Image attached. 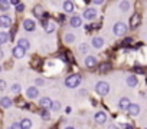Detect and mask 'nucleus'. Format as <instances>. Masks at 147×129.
<instances>
[{
  "instance_id": "obj_1",
  "label": "nucleus",
  "mask_w": 147,
  "mask_h": 129,
  "mask_svg": "<svg viewBox=\"0 0 147 129\" xmlns=\"http://www.w3.org/2000/svg\"><path fill=\"white\" fill-rule=\"evenodd\" d=\"M80 83H81V76H80V75H69V76L65 79V86H66V88H71V89L77 88Z\"/></svg>"
},
{
  "instance_id": "obj_2",
  "label": "nucleus",
  "mask_w": 147,
  "mask_h": 129,
  "mask_svg": "<svg viewBox=\"0 0 147 129\" xmlns=\"http://www.w3.org/2000/svg\"><path fill=\"white\" fill-rule=\"evenodd\" d=\"M113 32H114V35H117V36H123V35H125V32H127V25L123 23V22H118V23L114 25Z\"/></svg>"
},
{
  "instance_id": "obj_3",
  "label": "nucleus",
  "mask_w": 147,
  "mask_h": 129,
  "mask_svg": "<svg viewBox=\"0 0 147 129\" xmlns=\"http://www.w3.org/2000/svg\"><path fill=\"white\" fill-rule=\"evenodd\" d=\"M95 90H97L98 95L104 96V95H107V93L110 92V86H108L107 82H98V83L95 85Z\"/></svg>"
},
{
  "instance_id": "obj_4",
  "label": "nucleus",
  "mask_w": 147,
  "mask_h": 129,
  "mask_svg": "<svg viewBox=\"0 0 147 129\" xmlns=\"http://www.w3.org/2000/svg\"><path fill=\"white\" fill-rule=\"evenodd\" d=\"M0 26L5 27V29L10 27L12 26V19L7 15H2V16H0Z\"/></svg>"
},
{
  "instance_id": "obj_5",
  "label": "nucleus",
  "mask_w": 147,
  "mask_h": 129,
  "mask_svg": "<svg viewBox=\"0 0 147 129\" xmlns=\"http://www.w3.org/2000/svg\"><path fill=\"white\" fill-rule=\"evenodd\" d=\"M23 29L28 32H33L36 29V25L32 19H26V20H23Z\"/></svg>"
},
{
  "instance_id": "obj_6",
  "label": "nucleus",
  "mask_w": 147,
  "mask_h": 129,
  "mask_svg": "<svg viewBox=\"0 0 147 129\" xmlns=\"http://www.w3.org/2000/svg\"><path fill=\"white\" fill-rule=\"evenodd\" d=\"M52 100H51V98H48V96H45V98H42L40 99V102H39V106L42 108V109H51L52 108Z\"/></svg>"
},
{
  "instance_id": "obj_7",
  "label": "nucleus",
  "mask_w": 147,
  "mask_h": 129,
  "mask_svg": "<svg viewBox=\"0 0 147 129\" xmlns=\"http://www.w3.org/2000/svg\"><path fill=\"white\" fill-rule=\"evenodd\" d=\"M42 25H43L46 33H52V32L55 30V23H53V22H48V19H46V20L42 19Z\"/></svg>"
},
{
  "instance_id": "obj_8",
  "label": "nucleus",
  "mask_w": 147,
  "mask_h": 129,
  "mask_svg": "<svg viewBox=\"0 0 147 129\" xmlns=\"http://www.w3.org/2000/svg\"><path fill=\"white\" fill-rule=\"evenodd\" d=\"M13 56L16 57V59H20V57H23L25 55H26V50L23 49V47H20V46H16V47H13Z\"/></svg>"
},
{
  "instance_id": "obj_9",
  "label": "nucleus",
  "mask_w": 147,
  "mask_h": 129,
  "mask_svg": "<svg viewBox=\"0 0 147 129\" xmlns=\"http://www.w3.org/2000/svg\"><path fill=\"white\" fill-rule=\"evenodd\" d=\"M95 16H97V10L95 9H87L85 12H84V19H87V20H92V19H95Z\"/></svg>"
},
{
  "instance_id": "obj_10",
  "label": "nucleus",
  "mask_w": 147,
  "mask_h": 129,
  "mask_svg": "<svg viewBox=\"0 0 147 129\" xmlns=\"http://www.w3.org/2000/svg\"><path fill=\"white\" fill-rule=\"evenodd\" d=\"M130 105H131V102H130L128 98H121L120 102H118V106H120L121 110H127V109L130 108Z\"/></svg>"
},
{
  "instance_id": "obj_11",
  "label": "nucleus",
  "mask_w": 147,
  "mask_h": 129,
  "mask_svg": "<svg viewBox=\"0 0 147 129\" xmlns=\"http://www.w3.org/2000/svg\"><path fill=\"white\" fill-rule=\"evenodd\" d=\"M127 112H128V115H130V116H137V115L140 113V106H138V105H136V103H131V105H130V108L127 109Z\"/></svg>"
},
{
  "instance_id": "obj_12",
  "label": "nucleus",
  "mask_w": 147,
  "mask_h": 129,
  "mask_svg": "<svg viewBox=\"0 0 147 129\" xmlns=\"http://www.w3.org/2000/svg\"><path fill=\"white\" fill-rule=\"evenodd\" d=\"M95 122L100 123V125H104L107 122V115L104 112H97L95 113Z\"/></svg>"
},
{
  "instance_id": "obj_13",
  "label": "nucleus",
  "mask_w": 147,
  "mask_h": 129,
  "mask_svg": "<svg viewBox=\"0 0 147 129\" xmlns=\"http://www.w3.org/2000/svg\"><path fill=\"white\" fill-rule=\"evenodd\" d=\"M69 23H71L72 27H80V26L82 25V20H81L80 16H72V17L69 19Z\"/></svg>"
},
{
  "instance_id": "obj_14",
  "label": "nucleus",
  "mask_w": 147,
  "mask_h": 129,
  "mask_svg": "<svg viewBox=\"0 0 147 129\" xmlns=\"http://www.w3.org/2000/svg\"><path fill=\"white\" fill-rule=\"evenodd\" d=\"M63 10L66 13H72L74 12V2L72 0H65L63 2Z\"/></svg>"
},
{
  "instance_id": "obj_15",
  "label": "nucleus",
  "mask_w": 147,
  "mask_h": 129,
  "mask_svg": "<svg viewBox=\"0 0 147 129\" xmlns=\"http://www.w3.org/2000/svg\"><path fill=\"white\" fill-rule=\"evenodd\" d=\"M92 46H94L95 49L102 47V46H104V39H102V37H100V36L94 37V39H92Z\"/></svg>"
},
{
  "instance_id": "obj_16",
  "label": "nucleus",
  "mask_w": 147,
  "mask_h": 129,
  "mask_svg": "<svg viewBox=\"0 0 147 129\" xmlns=\"http://www.w3.org/2000/svg\"><path fill=\"white\" fill-rule=\"evenodd\" d=\"M85 66H87V68H94V66H97V59H95L94 56H88V57L85 59Z\"/></svg>"
},
{
  "instance_id": "obj_17",
  "label": "nucleus",
  "mask_w": 147,
  "mask_h": 129,
  "mask_svg": "<svg viewBox=\"0 0 147 129\" xmlns=\"http://www.w3.org/2000/svg\"><path fill=\"white\" fill-rule=\"evenodd\" d=\"M26 96H28L29 99H35V98L38 96V89H36L35 86H32V88H29V89L26 90Z\"/></svg>"
},
{
  "instance_id": "obj_18",
  "label": "nucleus",
  "mask_w": 147,
  "mask_h": 129,
  "mask_svg": "<svg viewBox=\"0 0 147 129\" xmlns=\"http://www.w3.org/2000/svg\"><path fill=\"white\" fill-rule=\"evenodd\" d=\"M0 105H2L5 109H7V108H10V106H12V99H10V98H7V96H3L2 99H0Z\"/></svg>"
},
{
  "instance_id": "obj_19",
  "label": "nucleus",
  "mask_w": 147,
  "mask_h": 129,
  "mask_svg": "<svg viewBox=\"0 0 147 129\" xmlns=\"http://www.w3.org/2000/svg\"><path fill=\"white\" fill-rule=\"evenodd\" d=\"M140 20H141V19H140V16H138V15H133V16H131V19H130V26H131L133 29H134V27H137V26H138V23H140Z\"/></svg>"
},
{
  "instance_id": "obj_20",
  "label": "nucleus",
  "mask_w": 147,
  "mask_h": 129,
  "mask_svg": "<svg viewBox=\"0 0 147 129\" xmlns=\"http://www.w3.org/2000/svg\"><path fill=\"white\" fill-rule=\"evenodd\" d=\"M98 70H100V73H107V72H110V70H111V64L105 62V63L100 64V69H98Z\"/></svg>"
},
{
  "instance_id": "obj_21",
  "label": "nucleus",
  "mask_w": 147,
  "mask_h": 129,
  "mask_svg": "<svg viewBox=\"0 0 147 129\" xmlns=\"http://www.w3.org/2000/svg\"><path fill=\"white\" fill-rule=\"evenodd\" d=\"M18 46H20V47H23L25 50H28V49L30 47V43H29V40H28V39L22 37V39H19V45H18Z\"/></svg>"
},
{
  "instance_id": "obj_22",
  "label": "nucleus",
  "mask_w": 147,
  "mask_h": 129,
  "mask_svg": "<svg viewBox=\"0 0 147 129\" xmlns=\"http://www.w3.org/2000/svg\"><path fill=\"white\" fill-rule=\"evenodd\" d=\"M20 125H22L23 129H30V128H32V120L28 119V118H25V119L20 120Z\"/></svg>"
},
{
  "instance_id": "obj_23",
  "label": "nucleus",
  "mask_w": 147,
  "mask_h": 129,
  "mask_svg": "<svg viewBox=\"0 0 147 129\" xmlns=\"http://www.w3.org/2000/svg\"><path fill=\"white\" fill-rule=\"evenodd\" d=\"M33 13L36 15V17H40V19H43V16H45V13H43V10H42V6H35Z\"/></svg>"
},
{
  "instance_id": "obj_24",
  "label": "nucleus",
  "mask_w": 147,
  "mask_h": 129,
  "mask_svg": "<svg viewBox=\"0 0 147 129\" xmlns=\"http://www.w3.org/2000/svg\"><path fill=\"white\" fill-rule=\"evenodd\" d=\"M127 85L130 86V88H134L136 85H137V78L136 76H127Z\"/></svg>"
},
{
  "instance_id": "obj_25",
  "label": "nucleus",
  "mask_w": 147,
  "mask_h": 129,
  "mask_svg": "<svg viewBox=\"0 0 147 129\" xmlns=\"http://www.w3.org/2000/svg\"><path fill=\"white\" fill-rule=\"evenodd\" d=\"M120 9H121L123 12H127V10L130 9V3L127 2V0H123V2L120 3Z\"/></svg>"
},
{
  "instance_id": "obj_26",
  "label": "nucleus",
  "mask_w": 147,
  "mask_h": 129,
  "mask_svg": "<svg viewBox=\"0 0 147 129\" xmlns=\"http://www.w3.org/2000/svg\"><path fill=\"white\" fill-rule=\"evenodd\" d=\"M74 40H75V36H74L72 33H66L65 35V43H72Z\"/></svg>"
},
{
  "instance_id": "obj_27",
  "label": "nucleus",
  "mask_w": 147,
  "mask_h": 129,
  "mask_svg": "<svg viewBox=\"0 0 147 129\" xmlns=\"http://www.w3.org/2000/svg\"><path fill=\"white\" fill-rule=\"evenodd\" d=\"M9 35L6 33V32H2V33H0V42H2V43H6L7 40H9Z\"/></svg>"
},
{
  "instance_id": "obj_28",
  "label": "nucleus",
  "mask_w": 147,
  "mask_h": 129,
  "mask_svg": "<svg viewBox=\"0 0 147 129\" xmlns=\"http://www.w3.org/2000/svg\"><path fill=\"white\" fill-rule=\"evenodd\" d=\"M90 46L87 45V43H82V45H80V47H78V50H80V53H87L90 49H88Z\"/></svg>"
},
{
  "instance_id": "obj_29",
  "label": "nucleus",
  "mask_w": 147,
  "mask_h": 129,
  "mask_svg": "<svg viewBox=\"0 0 147 129\" xmlns=\"http://www.w3.org/2000/svg\"><path fill=\"white\" fill-rule=\"evenodd\" d=\"M40 116H42V119H45V120L51 119V115H49L48 109H42V112H40Z\"/></svg>"
},
{
  "instance_id": "obj_30",
  "label": "nucleus",
  "mask_w": 147,
  "mask_h": 129,
  "mask_svg": "<svg viewBox=\"0 0 147 129\" xmlns=\"http://www.w3.org/2000/svg\"><path fill=\"white\" fill-rule=\"evenodd\" d=\"M51 109H52L53 112H58V110L61 109V103H59L58 100H56V102H53V103H52V108H51Z\"/></svg>"
},
{
  "instance_id": "obj_31",
  "label": "nucleus",
  "mask_w": 147,
  "mask_h": 129,
  "mask_svg": "<svg viewBox=\"0 0 147 129\" xmlns=\"http://www.w3.org/2000/svg\"><path fill=\"white\" fill-rule=\"evenodd\" d=\"M20 90V85H18V83H15L13 86H12V92H15V93H18Z\"/></svg>"
},
{
  "instance_id": "obj_32",
  "label": "nucleus",
  "mask_w": 147,
  "mask_h": 129,
  "mask_svg": "<svg viewBox=\"0 0 147 129\" xmlns=\"http://www.w3.org/2000/svg\"><path fill=\"white\" fill-rule=\"evenodd\" d=\"M23 10H25V5L23 3H20V5L16 6V12H23Z\"/></svg>"
},
{
  "instance_id": "obj_33",
  "label": "nucleus",
  "mask_w": 147,
  "mask_h": 129,
  "mask_svg": "<svg viewBox=\"0 0 147 129\" xmlns=\"http://www.w3.org/2000/svg\"><path fill=\"white\" fill-rule=\"evenodd\" d=\"M35 83H36L38 86H43V85H45V80L39 78V79H36V80H35Z\"/></svg>"
},
{
  "instance_id": "obj_34",
  "label": "nucleus",
  "mask_w": 147,
  "mask_h": 129,
  "mask_svg": "<svg viewBox=\"0 0 147 129\" xmlns=\"http://www.w3.org/2000/svg\"><path fill=\"white\" fill-rule=\"evenodd\" d=\"M9 129H23V128H22V125H20V123H13Z\"/></svg>"
},
{
  "instance_id": "obj_35",
  "label": "nucleus",
  "mask_w": 147,
  "mask_h": 129,
  "mask_svg": "<svg viewBox=\"0 0 147 129\" xmlns=\"http://www.w3.org/2000/svg\"><path fill=\"white\" fill-rule=\"evenodd\" d=\"M131 42H133V39H131V37H127V39H124L123 45H124V46H127V45H131Z\"/></svg>"
},
{
  "instance_id": "obj_36",
  "label": "nucleus",
  "mask_w": 147,
  "mask_h": 129,
  "mask_svg": "<svg viewBox=\"0 0 147 129\" xmlns=\"http://www.w3.org/2000/svg\"><path fill=\"white\" fill-rule=\"evenodd\" d=\"M0 89H2V90L6 89V82L5 80H0Z\"/></svg>"
},
{
  "instance_id": "obj_37",
  "label": "nucleus",
  "mask_w": 147,
  "mask_h": 129,
  "mask_svg": "<svg viewBox=\"0 0 147 129\" xmlns=\"http://www.w3.org/2000/svg\"><path fill=\"white\" fill-rule=\"evenodd\" d=\"M10 3H12V6H18V5H20L19 0H10Z\"/></svg>"
},
{
  "instance_id": "obj_38",
  "label": "nucleus",
  "mask_w": 147,
  "mask_h": 129,
  "mask_svg": "<svg viewBox=\"0 0 147 129\" xmlns=\"http://www.w3.org/2000/svg\"><path fill=\"white\" fill-rule=\"evenodd\" d=\"M121 126H123L124 129H133V126H131V125H127V123H123Z\"/></svg>"
},
{
  "instance_id": "obj_39",
  "label": "nucleus",
  "mask_w": 147,
  "mask_h": 129,
  "mask_svg": "<svg viewBox=\"0 0 147 129\" xmlns=\"http://www.w3.org/2000/svg\"><path fill=\"white\" fill-rule=\"evenodd\" d=\"M102 2L104 0H92V3H95V5H102Z\"/></svg>"
},
{
  "instance_id": "obj_40",
  "label": "nucleus",
  "mask_w": 147,
  "mask_h": 129,
  "mask_svg": "<svg viewBox=\"0 0 147 129\" xmlns=\"http://www.w3.org/2000/svg\"><path fill=\"white\" fill-rule=\"evenodd\" d=\"M107 129H118V126H115V125H110Z\"/></svg>"
},
{
  "instance_id": "obj_41",
  "label": "nucleus",
  "mask_w": 147,
  "mask_h": 129,
  "mask_svg": "<svg viewBox=\"0 0 147 129\" xmlns=\"http://www.w3.org/2000/svg\"><path fill=\"white\" fill-rule=\"evenodd\" d=\"M65 129H75V128H72V126H66Z\"/></svg>"
},
{
  "instance_id": "obj_42",
  "label": "nucleus",
  "mask_w": 147,
  "mask_h": 129,
  "mask_svg": "<svg viewBox=\"0 0 147 129\" xmlns=\"http://www.w3.org/2000/svg\"><path fill=\"white\" fill-rule=\"evenodd\" d=\"M5 2H7V0H0V3H5Z\"/></svg>"
},
{
  "instance_id": "obj_43",
  "label": "nucleus",
  "mask_w": 147,
  "mask_h": 129,
  "mask_svg": "<svg viewBox=\"0 0 147 129\" xmlns=\"http://www.w3.org/2000/svg\"><path fill=\"white\" fill-rule=\"evenodd\" d=\"M146 129H147V128H146Z\"/></svg>"
}]
</instances>
